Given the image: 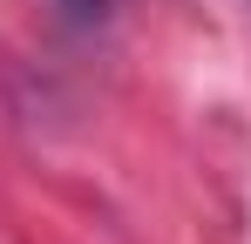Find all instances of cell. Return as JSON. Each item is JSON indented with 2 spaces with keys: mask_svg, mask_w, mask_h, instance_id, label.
Here are the masks:
<instances>
[{
  "mask_svg": "<svg viewBox=\"0 0 251 244\" xmlns=\"http://www.w3.org/2000/svg\"><path fill=\"white\" fill-rule=\"evenodd\" d=\"M68 7H75V14H102L109 0H68Z\"/></svg>",
  "mask_w": 251,
  "mask_h": 244,
  "instance_id": "6da1fadb",
  "label": "cell"
}]
</instances>
